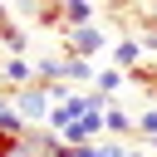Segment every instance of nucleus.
Instances as JSON below:
<instances>
[{
  "label": "nucleus",
  "instance_id": "1",
  "mask_svg": "<svg viewBox=\"0 0 157 157\" xmlns=\"http://www.w3.org/2000/svg\"><path fill=\"white\" fill-rule=\"evenodd\" d=\"M54 103H59V98H54V88H49V83H29V88H20V93H15V108H20V118H25L29 128H44V123H49V113H54Z\"/></svg>",
  "mask_w": 157,
  "mask_h": 157
},
{
  "label": "nucleus",
  "instance_id": "2",
  "mask_svg": "<svg viewBox=\"0 0 157 157\" xmlns=\"http://www.w3.org/2000/svg\"><path fill=\"white\" fill-rule=\"evenodd\" d=\"M34 83V59H25V54H5L0 59V88H29Z\"/></svg>",
  "mask_w": 157,
  "mask_h": 157
},
{
  "label": "nucleus",
  "instance_id": "3",
  "mask_svg": "<svg viewBox=\"0 0 157 157\" xmlns=\"http://www.w3.org/2000/svg\"><path fill=\"white\" fill-rule=\"evenodd\" d=\"M69 49H74L78 59H93V54L108 49V34H103L98 25H74V29H69Z\"/></svg>",
  "mask_w": 157,
  "mask_h": 157
},
{
  "label": "nucleus",
  "instance_id": "4",
  "mask_svg": "<svg viewBox=\"0 0 157 157\" xmlns=\"http://www.w3.org/2000/svg\"><path fill=\"white\" fill-rule=\"evenodd\" d=\"M137 64H147V49H142V39H118V44H113V69L132 74Z\"/></svg>",
  "mask_w": 157,
  "mask_h": 157
},
{
  "label": "nucleus",
  "instance_id": "5",
  "mask_svg": "<svg viewBox=\"0 0 157 157\" xmlns=\"http://www.w3.org/2000/svg\"><path fill=\"white\" fill-rule=\"evenodd\" d=\"M137 123H132V113L123 108V103H108V113H103V132H113V137H128Z\"/></svg>",
  "mask_w": 157,
  "mask_h": 157
},
{
  "label": "nucleus",
  "instance_id": "6",
  "mask_svg": "<svg viewBox=\"0 0 157 157\" xmlns=\"http://www.w3.org/2000/svg\"><path fill=\"white\" fill-rule=\"evenodd\" d=\"M88 78H98L88 59H78V54H74V59H64V83H88Z\"/></svg>",
  "mask_w": 157,
  "mask_h": 157
},
{
  "label": "nucleus",
  "instance_id": "7",
  "mask_svg": "<svg viewBox=\"0 0 157 157\" xmlns=\"http://www.w3.org/2000/svg\"><path fill=\"white\" fill-rule=\"evenodd\" d=\"M59 10H64V20H69V29H74V25H93V5H88V0H64Z\"/></svg>",
  "mask_w": 157,
  "mask_h": 157
},
{
  "label": "nucleus",
  "instance_id": "8",
  "mask_svg": "<svg viewBox=\"0 0 157 157\" xmlns=\"http://www.w3.org/2000/svg\"><path fill=\"white\" fill-rule=\"evenodd\" d=\"M123 83H128V74H123V69H98V78H93V88H98L103 98H108V93H118Z\"/></svg>",
  "mask_w": 157,
  "mask_h": 157
},
{
  "label": "nucleus",
  "instance_id": "9",
  "mask_svg": "<svg viewBox=\"0 0 157 157\" xmlns=\"http://www.w3.org/2000/svg\"><path fill=\"white\" fill-rule=\"evenodd\" d=\"M0 44H5L10 54H25V49H29V39H25V29H20V25H10V20L0 25Z\"/></svg>",
  "mask_w": 157,
  "mask_h": 157
},
{
  "label": "nucleus",
  "instance_id": "10",
  "mask_svg": "<svg viewBox=\"0 0 157 157\" xmlns=\"http://www.w3.org/2000/svg\"><path fill=\"white\" fill-rule=\"evenodd\" d=\"M137 132H142V137H147V142H152V137H157V103H147V108H142V113H137Z\"/></svg>",
  "mask_w": 157,
  "mask_h": 157
},
{
  "label": "nucleus",
  "instance_id": "11",
  "mask_svg": "<svg viewBox=\"0 0 157 157\" xmlns=\"http://www.w3.org/2000/svg\"><path fill=\"white\" fill-rule=\"evenodd\" d=\"M15 152H20V137H15V132H5V128H0V157H15Z\"/></svg>",
  "mask_w": 157,
  "mask_h": 157
},
{
  "label": "nucleus",
  "instance_id": "12",
  "mask_svg": "<svg viewBox=\"0 0 157 157\" xmlns=\"http://www.w3.org/2000/svg\"><path fill=\"white\" fill-rule=\"evenodd\" d=\"M137 39H142V49H147V54H157V29H147V34H137Z\"/></svg>",
  "mask_w": 157,
  "mask_h": 157
},
{
  "label": "nucleus",
  "instance_id": "13",
  "mask_svg": "<svg viewBox=\"0 0 157 157\" xmlns=\"http://www.w3.org/2000/svg\"><path fill=\"white\" fill-rule=\"evenodd\" d=\"M103 157H128V147H123V142H108V147H103Z\"/></svg>",
  "mask_w": 157,
  "mask_h": 157
},
{
  "label": "nucleus",
  "instance_id": "14",
  "mask_svg": "<svg viewBox=\"0 0 157 157\" xmlns=\"http://www.w3.org/2000/svg\"><path fill=\"white\" fill-rule=\"evenodd\" d=\"M128 157H152V152H142V147H128Z\"/></svg>",
  "mask_w": 157,
  "mask_h": 157
},
{
  "label": "nucleus",
  "instance_id": "15",
  "mask_svg": "<svg viewBox=\"0 0 157 157\" xmlns=\"http://www.w3.org/2000/svg\"><path fill=\"white\" fill-rule=\"evenodd\" d=\"M0 25H5V5H0Z\"/></svg>",
  "mask_w": 157,
  "mask_h": 157
}]
</instances>
